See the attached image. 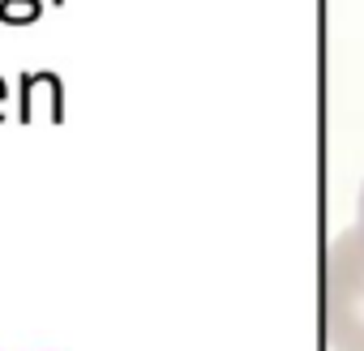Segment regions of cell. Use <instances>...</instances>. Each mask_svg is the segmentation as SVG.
I'll list each match as a JSON object with an SVG mask.
<instances>
[{
    "label": "cell",
    "mask_w": 364,
    "mask_h": 351,
    "mask_svg": "<svg viewBox=\"0 0 364 351\" xmlns=\"http://www.w3.org/2000/svg\"><path fill=\"white\" fill-rule=\"evenodd\" d=\"M326 338L330 351H364V261L347 232L326 253Z\"/></svg>",
    "instance_id": "6da1fadb"
},
{
    "label": "cell",
    "mask_w": 364,
    "mask_h": 351,
    "mask_svg": "<svg viewBox=\"0 0 364 351\" xmlns=\"http://www.w3.org/2000/svg\"><path fill=\"white\" fill-rule=\"evenodd\" d=\"M347 240L355 244V253H360V261H364V185H360V206H355V223L347 227Z\"/></svg>",
    "instance_id": "7a4b0ae2"
}]
</instances>
